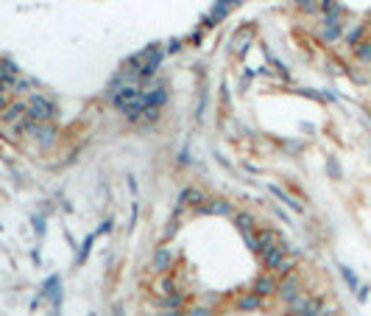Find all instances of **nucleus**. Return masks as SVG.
<instances>
[{"mask_svg": "<svg viewBox=\"0 0 371 316\" xmlns=\"http://www.w3.org/2000/svg\"><path fill=\"white\" fill-rule=\"evenodd\" d=\"M234 224L240 227V232L252 230V216H249V213H237V216H234Z\"/></svg>", "mask_w": 371, "mask_h": 316, "instance_id": "nucleus-7", "label": "nucleus"}, {"mask_svg": "<svg viewBox=\"0 0 371 316\" xmlns=\"http://www.w3.org/2000/svg\"><path fill=\"white\" fill-rule=\"evenodd\" d=\"M341 272H343V277H346V283H349V286H352V288H357V277H354V274L349 272L346 266H341Z\"/></svg>", "mask_w": 371, "mask_h": 316, "instance_id": "nucleus-11", "label": "nucleus"}, {"mask_svg": "<svg viewBox=\"0 0 371 316\" xmlns=\"http://www.w3.org/2000/svg\"><path fill=\"white\" fill-rule=\"evenodd\" d=\"M25 118L34 123H50L56 118V103L45 95H34L25 103Z\"/></svg>", "mask_w": 371, "mask_h": 316, "instance_id": "nucleus-2", "label": "nucleus"}, {"mask_svg": "<svg viewBox=\"0 0 371 316\" xmlns=\"http://www.w3.org/2000/svg\"><path fill=\"white\" fill-rule=\"evenodd\" d=\"M299 6L301 9H310V12H313V9H316V0H299Z\"/></svg>", "mask_w": 371, "mask_h": 316, "instance_id": "nucleus-12", "label": "nucleus"}, {"mask_svg": "<svg viewBox=\"0 0 371 316\" xmlns=\"http://www.w3.org/2000/svg\"><path fill=\"white\" fill-rule=\"evenodd\" d=\"M165 305H168V308H181V294H168V297H165Z\"/></svg>", "mask_w": 371, "mask_h": 316, "instance_id": "nucleus-9", "label": "nucleus"}, {"mask_svg": "<svg viewBox=\"0 0 371 316\" xmlns=\"http://www.w3.org/2000/svg\"><path fill=\"white\" fill-rule=\"evenodd\" d=\"M198 201H204V196H201V190H196V188H190V190H184L181 193V204H198Z\"/></svg>", "mask_w": 371, "mask_h": 316, "instance_id": "nucleus-6", "label": "nucleus"}, {"mask_svg": "<svg viewBox=\"0 0 371 316\" xmlns=\"http://www.w3.org/2000/svg\"><path fill=\"white\" fill-rule=\"evenodd\" d=\"M240 308H245V310H249V308H260V297L254 291H252V297H240Z\"/></svg>", "mask_w": 371, "mask_h": 316, "instance_id": "nucleus-8", "label": "nucleus"}, {"mask_svg": "<svg viewBox=\"0 0 371 316\" xmlns=\"http://www.w3.org/2000/svg\"><path fill=\"white\" fill-rule=\"evenodd\" d=\"M324 308H321V299H307V305L301 308L299 316H321Z\"/></svg>", "mask_w": 371, "mask_h": 316, "instance_id": "nucleus-5", "label": "nucleus"}, {"mask_svg": "<svg viewBox=\"0 0 371 316\" xmlns=\"http://www.w3.org/2000/svg\"><path fill=\"white\" fill-rule=\"evenodd\" d=\"M112 103L120 112H126L129 118H137L140 112H145V90H140L137 84H123L117 90L109 92Z\"/></svg>", "mask_w": 371, "mask_h": 316, "instance_id": "nucleus-1", "label": "nucleus"}, {"mask_svg": "<svg viewBox=\"0 0 371 316\" xmlns=\"http://www.w3.org/2000/svg\"><path fill=\"white\" fill-rule=\"evenodd\" d=\"M190 316H210L204 308H196V310H190Z\"/></svg>", "mask_w": 371, "mask_h": 316, "instance_id": "nucleus-13", "label": "nucleus"}, {"mask_svg": "<svg viewBox=\"0 0 371 316\" xmlns=\"http://www.w3.org/2000/svg\"><path fill=\"white\" fill-rule=\"evenodd\" d=\"M165 316H181V313H173V310H168V313H165Z\"/></svg>", "mask_w": 371, "mask_h": 316, "instance_id": "nucleus-15", "label": "nucleus"}, {"mask_svg": "<svg viewBox=\"0 0 371 316\" xmlns=\"http://www.w3.org/2000/svg\"><path fill=\"white\" fill-rule=\"evenodd\" d=\"M276 288L274 277H257V283H254V294L257 297H265V294H271Z\"/></svg>", "mask_w": 371, "mask_h": 316, "instance_id": "nucleus-4", "label": "nucleus"}, {"mask_svg": "<svg viewBox=\"0 0 371 316\" xmlns=\"http://www.w3.org/2000/svg\"><path fill=\"white\" fill-rule=\"evenodd\" d=\"M6 107H9V98H6V95H0V110H6Z\"/></svg>", "mask_w": 371, "mask_h": 316, "instance_id": "nucleus-14", "label": "nucleus"}, {"mask_svg": "<svg viewBox=\"0 0 371 316\" xmlns=\"http://www.w3.org/2000/svg\"><path fill=\"white\" fill-rule=\"evenodd\" d=\"M204 213H229V207L221 201V204H210V207H204Z\"/></svg>", "mask_w": 371, "mask_h": 316, "instance_id": "nucleus-10", "label": "nucleus"}, {"mask_svg": "<svg viewBox=\"0 0 371 316\" xmlns=\"http://www.w3.org/2000/svg\"><path fill=\"white\" fill-rule=\"evenodd\" d=\"M279 294L287 299V302H290V299H293L296 294H299V280H296L293 274H290L287 280H282V283H279Z\"/></svg>", "mask_w": 371, "mask_h": 316, "instance_id": "nucleus-3", "label": "nucleus"}]
</instances>
